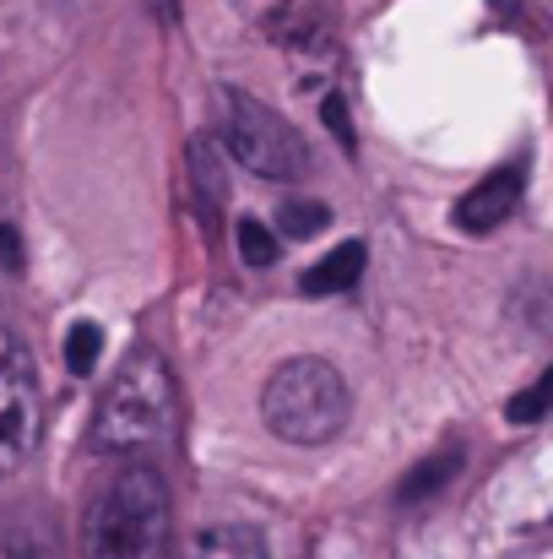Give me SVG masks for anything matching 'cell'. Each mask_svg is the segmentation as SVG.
<instances>
[{
  "instance_id": "cell-1",
  "label": "cell",
  "mask_w": 553,
  "mask_h": 559,
  "mask_svg": "<svg viewBox=\"0 0 553 559\" xmlns=\"http://www.w3.org/2000/svg\"><path fill=\"white\" fill-rule=\"evenodd\" d=\"M175 544V506L169 484L147 462H125L82 516V555L87 559H169Z\"/></svg>"
},
{
  "instance_id": "cell-2",
  "label": "cell",
  "mask_w": 553,
  "mask_h": 559,
  "mask_svg": "<svg viewBox=\"0 0 553 559\" xmlns=\"http://www.w3.org/2000/svg\"><path fill=\"white\" fill-rule=\"evenodd\" d=\"M169 435H175V374L153 348H136L109 374V385L93 407L87 445L98 456H142V451L164 445Z\"/></svg>"
},
{
  "instance_id": "cell-3",
  "label": "cell",
  "mask_w": 553,
  "mask_h": 559,
  "mask_svg": "<svg viewBox=\"0 0 553 559\" xmlns=\"http://www.w3.org/2000/svg\"><path fill=\"white\" fill-rule=\"evenodd\" d=\"M261 418L288 445H326L353 418V391L326 359H288L261 385Z\"/></svg>"
},
{
  "instance_id": "cell-4",
  "label": "cell",
  "mask_w": 553,
  "mask_h": 559,
  "mask_svg": "<svg viewBox=\"0 0 553 559\" xmlns=\"http://www.w3.org/2000/svg\"><path fill=\"white\" fill-rule=\"evenodd\" d=\"M223 142L261 180H299L310 169L304 136L272 104H261V98H250L239 87H223Z\"/></svg>"
},
{
  "instance_id": "cell-5",
  "label": "cell",
  "mask_w": 553,
  "mask_h": 559,
  "mask_svg": "<svg viewBox=\"0 0 553 559\" xmlns=\"http://www.w3.org/2000/svg\"><path fill=\"white\" fill-rule=\"evenodd\" d=\"M44 435V391L33 354L16 332L0 326V478L22 473Z\"/></svg>"
},
{
  "instance_id": "cell-6",
  "label": "cell",
  "mask_w": 553,
  "mask_h": 559,
  "mask_svg": "<svg viewBox=\"0 0 553 559\" xmlns=\"http://www.w3.org/2000/svg\"><path fill=\"white\" fill-rule=\"evenodd\" d=\"M521 186H527L521 164L494 169L489 180H478V186L456 201V223H461L467 234H489V228H500V223H505V217L521 206Z\"/></svg>"
},
{
  "instance_id": "cell-7",
  "label": "cell",
  "mask_w": 553,
  "mask_h": 559,
  "mask_svg": "<svg viewBox=\"0 0 553 559\" xmlns=\"http://www.w3.org/2000/svg\"><path fill=\"white\" fill-rule=\"evenodd\" d=\"M184 169H190V195H195V206H201L206 217H217L223 201H228V175H223L217 142H212V136H190V147H184Z\"/></svg>"
},
{
  "instance_id": "cell-8",
  "label": "cell",
  "mask_w": 553,
  "mask_h": 559,
  "mask_svg": "<svg viewBox=\"0 0 553 559\" xmlns=\"http://www.w3.org/2000/svg\"><path fill=\"white\" fill-rule=\"evenodd\" d=\"M0 559H65V555H60V538H55L49 516L11 511L0 522Z\"/></svg>"
},
{
  "instance_id": "cell-9",
  "label": "cell",
  "mask_w": 553,
  "mask_h": 559,
  "mask_svg": "<svg viewBox=\"0 0 553 559\" xmlns=\"http://www.w3.org/2000/svg\"><path fill=\"white\" fill-rule=\"evenodd\" d=\"M364 261L369 250L359 239H348V245H337L332 255H321L310 272H304V294L310 299H332V294H348L359 277H364Z\"/></svg>"
},
{
  "instance_id": "cell-10",
  "label": "cell",
  "mask_w": 553,
  "mask_h": 559,
  "mask_svg": "<svg viewBox=\"0 0 553 559\" xmlns=\"http://www.w3.org/2000/svg\"><path fill=\"white\" fill-rule=\"evenodd\" d=\"M461 473V445H440L434 456H423L407 478H401V489H396V506H418V500H429V495H440L450 478Z\"/></svg>"
},
{
  "instance_id": "cell-11",
  "label": "cell",
  "mask_w": 553,
  "mask_h": 559,
  "mask_svg": "<svg viewBox=\"0 0 553 559\" xmlns=\"http://www.w3.org/2000/svg\"><path fill=\"white\" fill-rule=\"evenodd\" d=\"M190 559H266V538H261L255 527H239V522L206 527V533L195 538V555Z\"/></svg>"
},
{
  "instance_id": "cell-12",
  "label": "cell",
  "mask_w": 553,
  "mask_h": 559,
  "mask_svg": "<svg viewBox=\"0 0 553 559\" xmlns=\"http://www.w3.org/2000/svg\"><path fill=\"white\" fill-rule=\"evenodd\" d=\"M326 223H332L326 201H299V195H288V201L277 206V234H282V239H315Z\"/></svg>"
},
{
  "instance_id": "cell-13",
  "label": "cell",
  "mask_w": 553,
  "mask_h": 559,
  "mask_svg": "<svg viewBox=\"0 0 553 559\" xmlns=\"http://www.w3.org/2000/svg\"><path fill=\"white\" fill-rule=\"evenodd\" d=\"M239 255H244V266L266 272V266H277L282 239L272 234V223H261V217H239Z\"/></svg>"
},
{
  "instance_id": "cell-14",
  "label": "cell",
  "mask_w": 553,
  "mask_h": 559,
  "mask_svg": "<svg viewBox=\"0 0 553 559\" xmlns=\"http://www.w3.org/2000/svg\"><path fill=\"white\" fill-rule=\"evenodd\" d=\"M98 354H104V326H98V321H76V326L65 332V370L93 374L98 370Z\"/></svg>"
},
{
  "instance_id": "cell-15",
  "label": "cell",
  "mask_w": 553,
  "mask_h": 559,
  "mask_svg": "<svg viewBox=\"0 0 553 559\" xmlns=\"http://www.w3.org/2000/svg\"><path fill=\"white\" fill-rule=\"evenodd\" d=\"M549 413H553V365L538 374L527 391H516V396H510L505 418H510V424H538V418H549Z\"/></svg>"
},
{
  "instance_id": "cell-16",
  "label": "cell",
  "mask_w": 553,
  "mask_h": 559,
  "mask_svg": "<svg viewBox=\"0 0 553 559\" xmlns=\"http://www.w3.org/2000/svg\"><path fill=\"white\" fill-rule=\"evenodd\" d=\"M321 120L332 126V136H337L342 147H353V120H348V104H342V93H326V104H321Z\"/></svg>"
},
{
  "instance_id": "cell-17",
  "label": "cell",
  "mask_w": 553,
  "mask_h": 559,
  "mask_svg": "<svg viewBox=\"0 0 553 559\" xmlns=\"http://www.w3.org/2000/svg\"><path fill=\"white\" fill-rule=\"evenodd\" d=\"M0 266H5L11 277H22V266H27V255H22V234H16V223H0Z\"/></svg>"
},
{
  "instance_id": "cell-18",
  "label": "cell",
  "mask_w": 553,
  "mask_h": 559,
  "mask_svg": "<svg viewBox=\"0 0 553 559\" xmlns=\"http://www.w3.org/2000/svg\"><path fill=\"white\" fill-rule=\"evenodd\" d=\"M147 5H153V11H158V16H164V22H169V16H175V0H147Z\"/></svg>"
}]
</instances>
